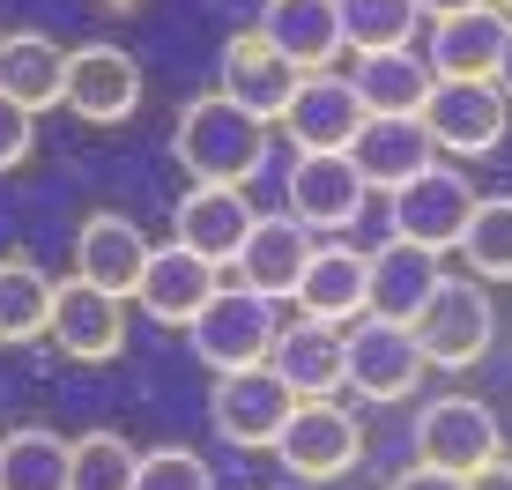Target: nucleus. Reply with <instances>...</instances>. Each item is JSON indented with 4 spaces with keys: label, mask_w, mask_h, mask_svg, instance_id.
<instances>
[{
    "label": "nucleus",
    "mask_w": 512,
    "mask_h": 490,
    "mask_svg": "<svg viewBox=\"0 0 512 490\" xmlns=\"http://www.w3.org/2000/svg\"><path fill=\"white\" fill-rule=\"evenodd\" d=\"M416 461L453 468V476H483L490 461H505V424L475 394H438L416 416Z\"/></svg>",
    "instance_id": "nucleus-5"
},
{
    "label": "nucleus",
    "mask_w": 512,
    "mask_h": 490,
    "mask_svg": "<svg viewBox=\"0 0 512 490\" xmlns=\"http://www.w3.org/2000/svg\"><path fill=\"white\" fill-rule=\"evenodd\" d=\"M0 490H75V439L60 431H8L0 439Z\"/></svg>",
    "instance_id": "nucleus-27"
},
{
    "label": "nucleus",
    "mask_w": 512,
    "mask_h": 490,
    "mask_svg": "<svg viewBox=\"0 0 512 490\" xmlns=\"http://www.w3.org/2000/svg\"><path fill=\"white\" fill-rule=\"evenodd\" d=\"M253 201H245V186H193V194L171 208V238L193 245L201 260H216V268H231L238 245L253 238Z\"/></svg>",
    "instance_id": "nucleus-21"
},
{
    "label": "nucleus",
    "mask_w": 512,
    "mask_h": 490,
    "mask_svg": "<svg viewBox=\"0 0 512 490\" xmlns=\"http://www.w3.org/2000/svg\"><path fill=\"white\" fill-rule=\"evenodd\" d=\"M275 335H282L275 297H253V290H238V283H223L216 297H208V312L186 327L193 357H201L216 379H223V372H245V364H268Z\"/></svg>",
    "instance_id": "nucleus-3"
},
{
    "label": "nucleus",
    "mask_w": 512,
    "mask_h": 490,
    "mask_svg": "<svg viewBox=\"0 0 512 490\" xmlns=\"http://www.w3.org/2000/svg\"><path fill=\"white\" fill-rule=\"evenodd\" d=\"M171 156H179V171L193 186H245V179H260V164H268V119H253L245 104L208 90V97H193L179 112Z\"/></svg>",
    "instance_id": "nucleus-1"
},
{
    "label": "nucleus",
    "mask_w": 512,
    "mask_h": 490,
    "mask_svg": "<svg viewBox=\"0 0 512 490\" xmlns=\"http://www.w3.org/2000/svg\"><path fill=\"white\" fill-rule=\"evenodd\" d=\"M416 342H423V357H431V372H468V364L498 342L490 283H475V275H446L438 297L416 312Z\"/></svg>",
    "instance_id": "nucleus-2"
},
{
    "label": "nucleus",
    "mask_w": 512,
    "mask_h": 490,
    "mask_svg": "<svg viewBox=\"0 0 512 490\" xmlns=\"http://www.w3.org/2000/svg\"><path fill=\"white\" fill-rule=\"evenodd\" d=\"M45 342H60V357H75V364H112L127 349V297L67 275L52 290V335Z\"/></svg>",
    "instance_id": "nucleus-11"
},
{
    "label": "nucleus",
    "mask_w": 512,
    "mask_h": 490,
    "mask_svg": "<svg viewBox=\"0 0 512 490\" xmlns=\"http://www.w3.org/2000/svg\"><path fill=\"white\" fill-rule=\"evenodd\" d=\"M364 290H372V253H357V245H320L305 283H297V312L349 327V320H364Z\"/></svg>",
    "instance_id": "nucleus-26"
},
{
    "label": "nucleus",
    "mask_w": 512,
    "mask_h": 490,
    "mask_svg": "<svg viewBox=\"0 0 512 490\" xmlns=\"http://www.w3.org/2000/svg\"><path fill=\"white\" fill-rule=\"evenodd\" d=\"M30 149H38V112H23L15 97H0V171L30 164Z\"/></svg>",
    "instance_id": "nucleus-33"
},
{
    "label": "nucleus",
    "mask_w": 512,
    "mask_h": 490,
    "mask_svg": "<svg viewBox=\"0 0 512 490\" xmlns=\"http://www.w3.org/2000/svg\"><path fill=\"white\" fill-rule=\"evenodd\" d=\"M505 119H512V104L498 82H438L431 104H423V127H431L438 156H498Z\"/></svg>",
    "instance_id": "nucleus-10"
},
{
    "label": "nucleus",
    "mask_w": 512,
    "mask_h": 490,
    "mask_svg": "<svg viewBox=\"0 0 512 490\" xmlns=\"http://www.w3.org/2000/svg\"><path fill=\"white\" fill-rule=\"evenodd\" d=\"M134 490H216V476H208V461L193 446H156V453H141Z\"/></svg>",
    "instance_id": "nucleus-32"
},
{
    "label": "nucleus",
    "mask_w": 512,
    "mask_h": 490,
    "mask_svg": "<svg viewBox=\"0 0 512 490\" xmlns=\"http://www.w3.org/2000/svg\"><path fill=\"white\" fill-rule=\"evenodd\" d=\"M505 38H512V15L483 0V8H461V15H446V23H431L423 60H431L438 82H498Z\"/></svg>",
    "instance_id": "nucleus-18"
},
{
    "label": "nucleus",
    "mask_w": 512,
    "mask_h": 490,
    "mask_svg": "<svg viewBox=\"0 0 512 490\" xmlns=\"http://www.w3.org/2000/svg\"><path fill=\"white\" fill-rule=\"evenodd\" d=\"M141 104V60L127 45H75L67 52V112L90 119V127H119V119H134Z\"/></svg>",
    "instance_id": "nucleus-14"
},
{
    "label": "nucleus",
    "mask_w": 512,
    "mask_h": 490,
    "mask_svg": "<svg viewBox=\"0 0 512 490\" xmlns=\"http://www.w3.org/2000/svg\"><path fill=\"white\" fill-rule=\"evenodd\" d=\"M416 23H423L416 0H342L349 52H401V45H416Z\"/></svg>",
    "instance_id": "nucleus-29"
},
{
    "label": "nucleus",
    "mask_w": 512,
    "mask_h": 490,
    "mask_svg": "<svg viewBox=\"0 0 512 490\" xmlns=\"http://www.w3.org/2000/svg\"><path fill=\"white\" fill-rule=\"evenodd\" d=\"M216 90L275 127V119L290 112V97L305 90V67H290L268 38H260V30H238V38L223 45V60H216Z\"/></svg>",
    "instance_id": "nucleus-13"
},
{
    "label": "nucleus",
    "mask_w": 512,
    "mask_h": 490,
    "mask_svg": "<svg viewBox=\"0 0 512 490\" xmlns=\"http://www.w3.org/2000/svg\"><path fill=\"white\" fill-rule=\"evenodd\" d=\"M438 283H446V268H438L431 245L394 238V245H379V253H372V290H364V312H372V320L416 327V312L438 297Z\"/></svg>",
    "instance_id": "nucleus-22"
},
{
    "label": "nucleus",
    "mask_w": 512,
    "mask_h": 490,
    "mask_svg": "<svg viewBox=\"0 0 512 490\" xmlns=\"http://www.w3.org/2000/svg\"><path fill=\"white\" fill-rule=\"evenodd\" d=\"M423 15H431V23H446V15H461V8H483V0H416Z\"/></svg>",
    "instance_id": "nucleus-36"
},
{
    "label": "nucleus",
    "mask_w": 512,
    "mask_h": 490,
    "mask_svg": "<svg viewBox=\"0 0 512 490\" xmlns=\"http://www.w3.org/2000/svg\"><path fill=\"white\" fill-rule=\"evenodd\" d=\"M149 253H156V245L141 238V223L119 216V208H97V216L75 231V275H82V283H97V290H112V297H134L141 290Z\"/></svg>",
    "instance_id": "nucleus-20"
},
{
    "label": "nucleus",
    "mask_w": 512,
    "mask_h": 490,
    "mask_svg": "<svg viewBox=\"0 0 512 490\" xmlns=\"http://www.w3.org/2000/svg\"><path fill=\"white\" fill-rule=\"evenodd\" d=\"M260 38H268L290 67L327 75V67L349 52V38H342V0H268V8H260Z\"/></svg>",
    "instance_id": "nucleus-19"
},
{
    "label": "nucleus",
    "mask_w": 512,
    "mask_h": 490,
    "mask_svg": "<svg viewBox=\"0 0 512 490\" xmlns=\"http://www.w3.org/2000/svg\"><path fill=\"white\" fill-rule=\"evenodd\" d=\"M468 490H512V461H490L483 476H468Z\"/></svg>",
    "instance_id": "nucleus-35"
},
{
    "label": "nucleus",
    "mask_w": 512,
    "mask_h": 490,
    "mask_svg": "<svg viewBox=\"0 0 512 490\" xmlns=\"http://www.w3.org/2000/svg\"><path fill=\"white\" fill-rule=\"evenodd\" d=\"M312 253H320V245H312V231L305 223L290 216V208H282V216H260L253 223V238L238 245V260L223 275H231L238 290H253V297H297V283H305V268H312Z\"/></svg>",
    "instance_id": "nucleus-15"
},
{
    "label": "nucleus",
    "mask_w": 512,
    "mask_h": 490,
    "mask_svg": "<svg viewBox=\"0 0 512 490\" xmlns=\"http://www.w3.org/2000/svg\"><path fill=\"white\" fill-rule=\"evenodd\" d=\"M498 90H505V104H512V38H505V60H498Z\"/></svg>",
    "instance_id": "nucleus-37"
},
{
    "label": "nucleus",
    "mask_w": 512,
    "mask_h": 490,
    "mask_svg": "<svg viewBox=\"0 0 512 490\" xmlns=\"http://www.w3.org/2000/svg\"><path fill=\"white\" fill-rule=\"evenodd\" d=\"M97 8H141V0H97Z\"/></svg>",
    "instance_id": "nucleus-38"
},
{
    "label": "nucleus",
    "mask_w": 512,
    "mask_h": 490,
    "mask_svg": "<svg viewBox=\"0 0 512 490\" xmlns=\"http://www.w3.org/2000/svg\"><path fill=\"white\" fill-rule=\"evenodd\" d=\"M490 8H505V15H512V0H490Z\"/></svg>",
    "instance_id": "nucleus-39"
},
{
    "label": "nucleus",
    "mask_w": 512,
    "mask_h": 490,
    "mask_svg": "<svg viewBox=\"0 0 512 490\" xmlns=\"http://www.w3.org/2000/svg\"><path fill=\"white\" fill-rule=\"evenodd\" d=\"M52 275L38 260H0V349H23L52 335Z\"/></svg>",
    "instance_id": "nucleus-28"
},
{
    "label": "nucleus",
    "mask_w": 512,
    "mask_h": 490,
    "mask_svg": "<svg viewBox=\"0 0 512 490\" xmlns=\"http://www.w3.org/2000/svg\"><path fill=\"white\" fill-rule=\"evenodd\" d=\"M223 290V268L216 260H201L193 245H156L149 253V268H141V290H134V305L149 312L156 327H193L208 312V297Z\"/></svg>",
    "instance_id": "nucleus-16"
},
{
    "label": "nucleus",
    "mask_w": 512,
    "mask_h": 490,
    "mask_svg": "<svg viewBox=\"0 0 512 490\" xmlns=\"http://www.w3.org/2000/svg\"><path fill=\"white\" fill-rule=\"evenodd\" d=\"M357 171H364V186H386V194H401V186H416L423 171L438 164V142H431V127L423 119H364L357 127Z\"/></svg>",
    "instance_id": "nucleus-23"
},
{
    "label": "nucleus",
    "mask_w": 512,
    "mask_h": 490,
    "mask_svg": "<svg viewBox=\"0 0 512 490\" xmlns=\"http://www.w3.org/2000/svg\"><path fill=\"white\" fill-rule=\"evenodd\" d=\"M0 97H15L23 112L67 104V52L45 30H0Z\"/></svg>",
    "instance_id": "nucleus-25"
},
{
    "label": "nucleus",
    "mask_w": 512,
    "mask_h": 490,
    "mask_svg": "<svg viewBox=\"0 0 512 490\" xmlns=\"http://www.w3.org/2000/svg\"><path fill=\"white\" fill-rule=\"evenodd\" d=\"M386 201H394V238L431 245V253H461V238L475 223V186L453 164H431L416 186H401V194H386Z\"/></svg>",
    "instance_id": "nucleus-9"
},
{
    "label": "nucleus",
    "mask_w": 512,
    "mask_h": 490,
    "mask_svg": "<svg viewBox=\"0 0 512 490\" xmlns=\"http://www.w3.org/2000/svg\"><path fill=\"white\" fill-rule=\"evenodd\" d=\"M141 453L119 431H82L75 439V490H134Z\"/></svg>",
    "instance_id": "nucleus-31"
},
{
    "label": "nucleus",
    "mask_w": 512,
    "mask_h": 490,
    "mask_svg": "<svg viewBox=\"0 0 512 490\" xmlns=\"http://www.w3.org/2000/svg\"><path fill=\"white\" fill-rule=\"evenodd\" d=\"M364 97L349 75H305V90L290 97V112L275 119L282 134H290V156H349L357 149V127H364Z\"/></svg>",
    "instance_id": "nucleus-7"
},
{
    "label": "nucleus",
    "mask_w": 512,
    "mask_h": 490,
    "mask_svg": "<svg viewBox=\"0 0 512 490\" xmlns=\"http://www.w3.org/2000/svg\"><path fill=\"white\" fill-rule=\"evenodd\" d=\"M431 372V357H423L416 327L401 320H349V387H357L364 401H409L416 379Z\"/></svg>",
    "instance_id": "nucleus-8"
},
{
    "label": "nucleus",
    "mask_w": 512,
    "mask_h": 490,
    "mask_svg": "<svg viewBox=\"0 0 512 490\" xmlns=\"http://www.w3.org/2000/svg\"><path fill=\"white\" fill-rule=\"evenodd\" d=\"M268 364H275V372L297 387V401H334V394L349 387V327L297 312V320L275 335Z\"/></svg>",
    "instance_id": "nucleus-17"
},
{
    "label": "nucleus",
    "mask_w": 512,
    "mask_h": 490,
    "mask_svg": "<svg viewBox=\"0 0 512 490\" xmlns=\"http://www.w3.org/2000/svg\"><path fill=\"white\" fill-rule=\"evenodd\" d=\"M357 97H364V112L372 119H423V104H431L438 90V75H431V60H423L416 45H401V52H357Z\"/></svg>",
    "instance_id": "nucleus-24"
},
{
    "label": "nucleus",
    "mask_w": 512,
    "mask_h": 490,
    "mask_svg": "<svg viewBox=\"0 0 512 490\" xmlns=\"http://www.w3.org/2000/svg\"><path fill=\"white\" fill-rule=\"evenodd\" d=\"M386 490H468V476H453V468H431V461H409Z\"/></svg>",
    "instance_id": "nucleus-34"
},
{
    "label": "nucleus",
    "mask_w": 512,
    "mask_h": 490,
    "mask_svg": "<svg viewBox=\"0 0 512 490\" xmlns=\"http://www.w3.org/2000/svg\"><path fill=\"white\" fill-rule=\"evenodd\" d=\"M461 260L475 283H512V194L475 201V223L461 238Z\"/></svg>",
    "instance_id": "nucleus-30"
},
{
    "label": "nucleus",
    "mask_w": 512,
    "mask_h": 490,
    "mask_svg": "<svg viewBox=\"0 0 512 490\" xmlns=\"http://www.w3.org/2000/svg\"><path fill=\"white\" fill-rule=\"evenodd\" d=\"M282 194H290V216L305 231H357L372 186H364L357 156H290V186Z\"/></svg>",
    "instance_id": "nucleus-12"
},
{
    "label": "nucleus",
    "mask_w": 512,
    "mask_h": 490,
    "mask_svg": "<svg viewBox=\"0 0 512 490\" xmlns=\"http://www.w3.org/2000/svg\"><path fill=\"white\" fill-rule=\"evenodd\" d=\"M357 453H364V424L342 409V401H297V416L282 424V439H275V461L290 468L297 483L349 476Z\"/></svg>",
    "instance_id": "nucleus-6"
},
{
    "label": "nucleus",
    "mask_w": 512,
    "mask_h": 490,
    "mask_svg": "<svg viewBox=\"0 0 512 490\" xmlns=\"http://www.w3.org/2000/svg\"><path fill=\"white\" fill-rule=\"evenodd\" d=\"M297 416V387L275 372V364H245V372H223L208 387V424H216L223 446H275L282 424Z\"/></svg>",
    "instance_id": "nucleus-4"
}]
</instances>
